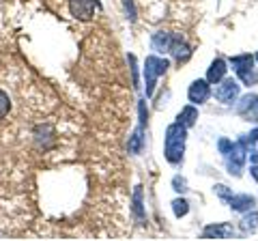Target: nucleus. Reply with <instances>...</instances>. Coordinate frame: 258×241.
<instances>
[{"label": "nucleus", "instance_id": "nucleus-21", "mask_svg": "<svg viewBox=\"0 0 258 241\" xmlns=\"http://www.w3.org/2000/svg\"><path fill=\"white\" fill-rule=\"evenodd\" d=\"M172 186H174L176 192H181V194H183V192H187V181H185L183 176H174V179H172Z\"/></svg>", "mask_w": 258, "mask_h": 241}, {"label": "nucleus", "instance_id": "nucleus-15", "mask_svg": "<svg viewBox=\"0 0 258 241\" xmlns=\"http://www.w3.org/2000/svg\"><path fill=\"white\" fill-rule=\"evenodd\" d=\"M142 130H144V125H140L138 130L134 132V136L129 138L127 142V149H129V153H134V155H138L140 151H142V144H144V138H142Z\"/></svg>", "mask_w": 258, "mask_h": 241}, {"label": "nucleus", "instance_id": "nucleus-5", "mask_svg": "<svg viewBox=\"0 0 258 241\" xmlns=\"http://www.w3.org/2000/svg\"><path fill=\"white\" fill-rule=\"evenodd\" d=\"M239 82L237 80H232V78H224L220 86H217V91H215V97L220 99L222 103H232V101H237L239 99Z\"/></svg>", "mask_w": 258, "mask_h": 241}, {"label": "nucleus", "instance_id": "nucleus-24", "mask_svg": "<svg viewBox=\"0 0 258 241\" xmlns=\"http://www.w3.org/2000/svg\"><path fill=\"white\" fill-rule=\"evenodd\" d=\"M217 147H220V151H222V153L226 155V153H228V151H230L232 142H230V140H226V138H222V140H220V144H217Z\"/></svg>", "mask_w": 258, "mask_h": 241}, {"label": "nucleus", "instance_id": "nucleus-28", "mask_svg": "<svg viewBox=\"0 0 258 241\" xmlns=\"http://www.w3.org/2000/svg\"><path fill=\"white\" fill-rule=\"evenodd\" d=\"M256 63H258V54H256Z\"/></svg>", "mask_w": 258, "mask_h": 241}, {"label": "nucleus", "instance_id": "nucleus-10", "mask_svg": "<svg viewBox=\"0 0 258 241\" xmlns=\"http://www.w3.org/2000/svg\"><path fill=\"white\" fill-rule=\"evenodd\" d=\"M168 54H172L179 63H185L191 56V47L183 41V37L172 35V43H170V50H168Z\"/></svg>", "mask_w": 258, "mask_h": 241}, {"label": "nucleus", "instance_id": "nucleus-9", "mask_svg": "<svg viewBox=\"0 0 258 241\" xmlns=\"http://www.w3.org/2000/svg\"><path fill=\"white\" fill-rule=\"evenodd\" d=\"M224 200L228 203V207L232 209V211H249V209H254V205H256V198L249 196V194H241V196L230 194Z\"/></svg>", "mask_w": 258, "mask_h": 241}, {"label": "nucleus", "instance_id": "nucleus-2", "mask_svg": "<svg viewBox=\"0 0 258 241\" xmlns=\"http://www.w3.org/2000/svg\"><path fill=\"white\" fill-rule=\"evenodd\" d=\"M170 63L166 58H159V56H147L144 61V82H147V97H153L155 93V84H157V78L164 76Z\"/></svg>", "mask_w": 258, "mask_h": 241}, {"label": "nucleus", "instance_id": "nucleus-11", "mask_svg": "<svg viewBox=\"0 0 258 241\" xmlns=\"http://www.w3.org/2000/svg\"><path fill=\"white\" fill-rule=\"evenodd\" d=\"M226 61L224 58H215L213 63H211V67H209V71H207V80H209V84H220L222 80H224V76H226Z\"/></svg>", "mask_w": 258, "mask_h": 241}, {"label": "nucleus", "instance_id": "nucleus-19", "mask_svg": "<svg viewBox=\"0 0 258 241\" xmlns=\"http://www.w3.org/2000/svg\"><path fill=\"white\" fill-rule=\"evenodd\" d=\"M172 211L176 218H183V215H187V211H189V203L185 198H176V200H172Z\"/></svg>", "mask_w": 258, "mask_h": 241}, {"label": "nucleus", "instance_id": "nucleus-12", "mask_svg": "<svg viewBox=\"0 0 258 241\" xmlns=\"http://www.w3.org/2000/svg\"><path fill=\"white\" fill-rule=\"evenodd\" d=\"M170 43H172V33H164V30L155 33V35H153V39H151L153 50L159 52V54H166L168 50H170Z\"/></svg>", "mask_w": 258, "mask_h": 241}, {"label": "nucleus", "instance_id": "nucleus-18", "mask_svg": "<svg viewBox=\"0 0 258 241\" xmlns=\"http://www.w3.org/2000/svg\"><path fill=\"white\" fill-rule=\"evenodd\" d=\"M239 80L243 82L245 86H256L258 84V71H256V67H249V69H245V71H239Z\"/></svg>", "mask_w": 258, "mask_h": 241}, {"label": "nucleus", "instance_id": "nucleus-1", "mask_svg": "<svg viewBox=\"0 0 258 241\" xmlns=\"http://www.w3.org/2000/svg\"><path fill=\"white\" fill-rule=\"evenodd\" d=\"M185 142H187V127L181 125L179 120L168 125L166 130V142H164V155L170 164H181L185 155Z\"/></svg>", "mask_w": 258, "mask_h": 241}, {"label": "nucleus", "instance_id": "nucleus-8", "mask_svg": "<svg viewBox=\"0 0 258 241\" xmlns=\"http://www.w3.org/2000/svg\"><path fill=\"white\" fill-rule=\"evenodd\" d=\"M203 237L205 239H230L235 237V228H232V224H211V226H207L203 230Z\"/></svg>", "mask_w": 258, "mask_h": 241}, {"label": "nucleus", "instance_id": "nucleus-6", "mask_svg": "<svg viewBox=\"0 0 258 241\" xmlns=\"http://www.w3.org/2000/svg\"><path fill=\"white\" fill-rule=\"evenodd\" d=\"M187 97L194 106H200L205 103L209 97H211V88H209V80H194L189 84V91H187Z\"/></svg>", "mask_w": 258, "mask_h": 241}, {"label": "nucleus", "instance_id": "nucleus-22", "mask_svg": "<svg viewBox=\"0 0 258 241\" xmlns=\"http://www.w3.org/2000/svg\"><path fill=\"white\" fill-rule=\"evenodd\" d=\"M241 140H243L245 144H258V127H256L254 132H249L245 138H241Z\"/></svg>", "mask_w": 258, "mask_h": 241}, {"label": "nucleus", "instance_id": "nucleus-20", "mask_svg": "<svg viewBox=\"0 0 258 241\" xmlns=\"http://www.w3.org/2000/svg\"><path fill=\"white\" fill-rule=\"evenodd\" d=\"M9 110H11L9 95H7L5 91H0V118H5L7 114H9Z\"/></svg>", "mask_w": 258, "mask_h": 241}, {"label": "nucleus", "instance_id": "nucleus-27", "mask_svg": "<svg viewBox=\"0 0 258 241\" xmlns=\"http://www.w3.org/2000/svg\"><path fill=\"white\" fill-rule=\"evenodd\" d=\"M252 176H254V179L258 181V166H256V164L252 166Z\"/></svg>", "mask_w": 258, "mask_h": 241}, {"label": "nucleus", "instance_id": "nucleus-17", "mask_svg": "<svg viewBox=\"0 0 258 241\" xmlns=\"http://www.w3.org/2000/svg\"><path fill=\"white\" fill-rule=\"evenodd\" d=\"M134 213L140 222H144V207H142V186H136L134 192Z\"/></svg>", "mask_w": 258, "mask_h": 241}, {"label": "nucleus", "instance_id": "nucleus-13", "mask_svg": "<svg viewBox=\"0 0 258 241\" xmlns=\"http://www.w3.org/2000/svg\"><path fill=\"white\" fill-rule=\"evenodd\" d=\"M254 56L252 54H241V56H232L230 58V65L232 69H235V74H239V71H245L249 67H254Z\"/></svg>", "mask_w": 258, "mask_h": 241}, {"label": "nucleus", "instance_id": "nucleus-23", "mask_svg": "<svg viewBox=\"0 0 258 241\" xmlns=\"http://www.w3.org/2000/svg\"><path fill=\"white\" fill-rule=\"evenodd\" d=\"M129 65H132V71H134V86L138 88V71H136V56H129Z\"/></svg>", "mask_w": 258, "mask_h": 241}, {"label": "nucleus", "instance_id": "nucleus-7", "mask_svg": "<svg viewBox=\"0 0 258 241\" xmlns=\"http://www.w3.org/2000/svg\"><path fill=\"white\" fill-rule=\"evenodd\" d=\"M237 112L245 120H258V95L249 93L245 97H241V101L237 103Z\"/></svg>", "mask_w": 258, "mask_h": 241}, {"label": "nucleus", "instance_id": "nucleus-4", "mask_svg": "<svg viewBox=\"0 0 258 241\" xmlns=\"http://www.w3.org/2000/svg\"><path fill=\"white\" fill-rule=\"evenodd\" d=\"M95 7H99L97 0H69V11L76 20L88 22L95 15Z\"/></svg>", "mask_w": 258, "mask_h": 241}, {"label": "nucleus", "instance_id": "nucleus-25", "mask_svg": "<svg viewBox=\"0 0 258 241\" xmlns=\"http://www.w3.org/2000/svg\"><path fill=\"white\" fill-rule=\"evenodd\" d=\"M125 7H127V11H129V20L136 22V9H134V3H132V0H125Z\"/></svg>", "mask_w": 258, "mask_h": 241}, {"label": "nucleus", "instance_id": "nucleus-16", "mask_svg": "<svg viewBox=\"0 0 258 241\" xmlns=\"http://www.w3.org/2000/svg\"><path fill=\"white\" fill-rule=\"evenodd\" d=\"M258 228V213L256 211H249L243 215V220H241V230L243 232H254Z\"/></svg>", "mask_w": 258, "mask_h": 241}, {"label": "nucleus", "instance_id": "nucleus-14", "mask_svg": "<svg viewBox=\"0 0 258 241\" xmlns=\"http://www.w3.org/2000/svg\"><path fill=\"white\" fill-rule=\"evenodd\" d=\"M196 118H198V110L194 108V103H191V106H185V108L179 112V116H176V120H179L181 125L187 127V130H189L194 123H196Z\"/></svg>", "mask_w": 258, "mask_h": 241}, {"label": "nucleus", "instance_id": "nucleus-26", "mask_svg": "<svg viewBox=\"0 0 258 241\" xmlns=\"http://www.w3.org/2000/svg\"><path fill=\"white\" fill-rule=\"evenodd\" d=\"M249 162L258 166V151H252V153H249Z\"/></svg>", "mask_w": 258, "mask_h": 241}, {"label": "nucleus", "instance_id": "nucleus-3", "mask_svg": "<svg viewBox=\"0 0 258 241\" xmlns=\"http://www.w3.org/2000/svg\"><path fill=\"white\" fill-rule=\"evenodd\" d=\"M247 144L243 140H237L235 144L230 147V151L226 153V168L232 176H241L243 172V166H245V159H247Z\"/></svg>", "mask_w": 258, "mask_h": 241}]
</instances>
